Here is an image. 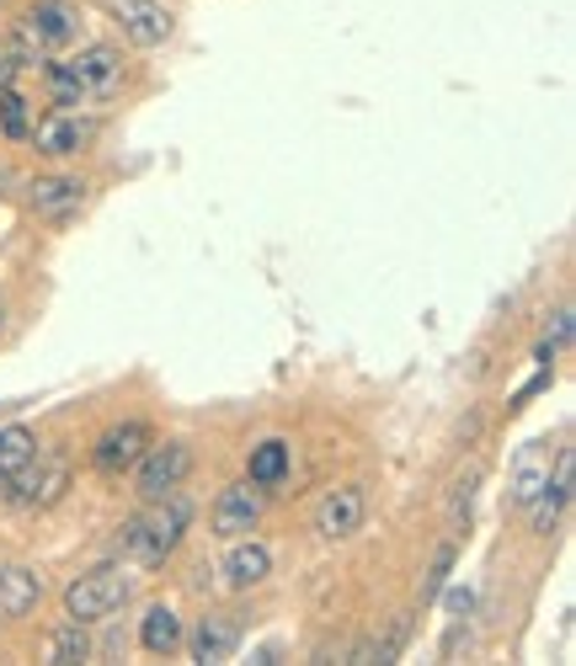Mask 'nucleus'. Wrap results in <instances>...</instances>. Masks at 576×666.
Listing matches in <instances>:
<instances>
[{
    "instance_id": "obj_1",
    "label": "nucleus",
    "mask_w": 576,
    "mask_h": 666,
    "mask_svg": "<svg viewBox=\"0 0 576 666\" xmlns=\"http://www.w3.org/2000/svg\"><path fill=\"white\" fill-rule=\"evenodd\" d=\"M48 91L59 107H81V102H113L124 91V54L113 43H91L76 59L48 65Z\"/></svg>"
},
{
    "instance_id": "obj_2",
    "label": "nucleus",
    "mask_w": 576,
    "mask_h": 666,
    "mask_svg": "<svg viewBox=\"0 0 576 666\" xmlns=\"http://www.w3.org/2000/svg\"><path fill=\"white\" fill-rule=\"evenodd\" d=\"M187 523H193V501L165 491V496L150 501V512H134L118 528V554H134L139 565H161L165 554L182 544Z\"/></svg>"
},
{
    "instance_id": "obj_3",
    "label": "nucleus",
    "mask_w": 576,
    "mask_h": 666,
    "mask_svg": "<svg viewBox=\"0 0 576 666\" xmlns=\"http://www.w3.org/2000/svg\"><path fill=\"white\" fill-rule=\"evenodd\" d=\"M5 501L11 506H22V512H38V506H54V501L70 491V458L54 454V448H33V454L22 458L5 480Z\"/></svg>"
},
{
    "instance_id": "obj_4",
    "label": "nucleus",
    "mask_w": 576,
    "mask_h": 666,
    "mask_svg": "<svg viewBox=\"0 0 576 666\" xmlns=\"http://www.w3.org/2000/svg\"><path fill=\"white\" fill-rule=\"evenodd\" d=\"M128 597H134V582H128L124 571L102 565V571H85V576H76V582L65 586V614L81 619V624H96V619L118 614Z\"/></svg>"
},
{
    "instance_id": "obj_5",
    "label": "nucleus",
    "mask_w": 576,
    "mask_h": 666,
    "mask_svg": "<svg viewBox=\"0 0 576 666\" xmlns=\"http://www.w3.org/2000/svg\"><path fill=\"white\" fill-rule=\"evenodd\" d=\"M187 469H193V448L187 443H150L139 454V464H134V491L145 501H155L165 491H176L187 480Z\"/></svg>"
},
{
    "instance_id": "obj_6",
    "label": "nucleus",
    "mask_w": 576,
    "mask_h": 666,
    "mask_svg": "<svg viewBox=\"0 0 576 666\" xmlns=\"http://www.w3.org/2000/svg\"><path fill=\"white\" fill-rule=\"evenodd\" d=\"M16 38H22L43 59L48 48H65V43L81 38V16H76V5H65V0H38V5L22 16Z\"/></svg>"
},
{
    "instance_id": "obj_7",
    "label": "nucleus",
    "mask_w": 576,
    "mask_h": 666,
    "mask_svg": "<svg viewBox=\"0 0 576 666\" xmlns=\"http://www.w3.org/2000/svg\"><path fill=\"white\" fill-rule=\"evenodd\" d=\"M102 11L124 27L128 43H139V48H161L171 38V27H176V16L165 11L161 0H102Z\"/></svg>"
},
{
    "instance_id": "obj_8",
    "label": "nucleus",
    "mask_w": 576,
    "mask_h": 666,
    "mask_svg": "<svg viewBox=\"0 0 576 666\" xmlns=\"http://www.w3.org/2000/svg\"><path fill=\"white\" fill-rule=\"evenodd\" d=\"M145 448H150V427H145V421H118V427H107V432L96 437L91 464H96V475H124V469L139 464Z\"/></svg>"
},
{
    "instance_id": "obj_9",
    "label": "nucleus",
    "mask_w": 576,
    "mask_h": 666,
    "mask_svg": "<svg viewBox=\"0 0 576 666\" xmlns=\"http://www.w3.org/2000/svg\"><path fill=\"white\" fill-rule=\"evenodd\" d=\"M33 139H38L43 155H54V161H65V155H81L91 150V139H96V118H81V113H48L38 128H33Z\"/></svg>"
},
{
    "instance_id": "obj_10",
    "label": "nucleus",
    "mask_w": 576,
    "mask_h": 666,
    "mask_svg": "<svg viewBox=\"0 0 576 666\" xmlns=\"http://www.w3.org/2000/svg\"><path fill=\"white\" fill-rule=\"evenodd\" d=\"M27 203H33L43 224H70L85 209V182H76V176H38Z\"/></svg>"
},
{
    "instance_id": "obj_11",
    "label": "nucleus",
    "mask_w": 576,
    "mask_h": 666,
    "mask_svg": "<svg viewBox=\"0 0 576 666\" xmlns=\"http://www.w3.org/2000/svg\"><path fill=\"white\" fill-rule=\"evenodd\" d=\"M256 523H262V491H256L251 480L219 491V501H214V534H219V539H241Z\"/></svg>"
},
{
    "instance_id": "obj_12",
    "label": "nucleus",
    "mask_w": 576,
    "mask_h": 666,
    "mask_svg": "<svg viewBox=\"0 0 576 666\" xmlns=\"http://www.w3.org/2000/svg\"><path fill=\"white\" fill-rule=\"evenodd\" d=\"M358 523H364V491L358 486H336L315 506V534L321 539H347V534H358Z\"/></svg>"
},
{
    "instance_id": "obj_13",
    "label": "nucleus",
    "mask_w": 576,
    "mask_h": 666,
    "mask_svg": "<svg viewBox=\"0 0 576 666\" xmlns=\"http://www.w3.org/2000/svg\"><path fill=\"white\" fill-rule=\"evenodd\" d=\"M43 597V576L27 565H0V619H22L33 614Z\"/></svg>"
},
{
    "instance_id": "obj_14",
    "label": "nucleus",
    "mask_w": 576,
    "mask_h": 666,
    "mask_svg": "<svg viewBox=\"0 0 576 666\" xmlns=\"http://www.w3.org/2000/svg\"><path fill=\"white\" fill-rule=\"evenodd\" d=\"M241 645V624L224 614H208L204 624L193 629V662H230Z\"/></svg>"
},
{
    "instance_id": "obj_15",
    "label": "nucleus",
    "mask_w": 576,
    "mask_h": 666,
    "mask_svg": "<svg viewBox=\"0 0 576 666\" xmlns=\"http://www.w3.org/2000/svg\"><path fill=\"white\" fill-rule=\"evenodd\" d=\"M267 571H273V554H267V544H235L230 554H224V586H235V592H246V586L267 582Z\"/></svg>"
},
{
    "instance_id": "obj_16",
    "label": "nucleus",
    "mask_w": 576,
    "mask_h": 666,
    "mask_svg": "<svg viewBox=\"0 0 576 666\" xmlns=\"http://www.w3.org/2000/svg\"><path fill=\"white\" fill-rule=\"evenodd\" d=\"M139 645L150 651V656H171L176 645H182V619H176V608H150L145 614V624H139Z\"/></svg>"
},
{
    "instance_id": "obj_17",
    "label": "nucleus",
    "mask_w": 576,
    "mask_h": 666,
    "mask_svg": "<svg viewBox=\"0 0 576 666\" xmlns=\"http://www.w3.org/2000/svg\"><path fill=\"white\" fill-rule=\"evenodd\" d=\"M246 475L251 486H278L288 475V443L284 437H267V443H256L246 458Z\"/></svg>"
},
{
    "instance_id": "obj_18",
    "label": "nucleus",
    "mask_w": 576,
    "mask_h": 666,
    "mask_svg": "<svg viewBox=\"0 0 576 666\" xmlns=\"http://www.w3.org/2000/svg\"><path fill=\"white\" fill-rule=\"evenodd\" d=\"M406 640H412V619L395 614L384 634H373V640H364V645L353 651V662H395V656L406 651Z\"/></svg>"
},
{
    "instance_id": "obj_19",
    "label": "nucleus",
    "mask_w": 576,
    "mask_h": 666,
    "mask_svg": "<svg viewBox=\"0 0 576 666\" xmlns=\"http://www.w3.org/2000/svg\"><path fill=\"white\" fill-rule=\"evenodd\" d=\"M85 656H91V640H85L81 619H70V624H59L54 634H48V662H54V666L85 662Z\"/></svg>"
},
{
    "instance_id": "obj_20",
    "label": "nucleus",
    "mask_w": 576,
    "mask_h": 666,
    "mask_svg": "<svg viewBox=\"0 0 576 666\" xmlns=\"http://www.w3.org/2000/svg\"><path fill=\"white\" fill-rule=\"evenodd\" d=\"M0 133L5 139H27L33 133V102L22 96V91H0Z\"/></svg>"
},
{
    "instance_id": "obj_21",
    "label": "nucleus",
    "mask_w": 576,
    "mask_h": 666,
    "mask_svg": "<svg viewBox=\"0 0 576 666\" xmlns=\"http://www.w3.org/2000/svg\"><path fill=\"white\" fill-rule=\"evenodd\" d=\"M33 448H38V437H33L27 427H0V480H5L22 458L33 454Z\"/></svg>"
},
{
    "instance_id": "obj_22",
    "label": "nucleus",
    "mask_w": 576,
    "mask_h": 666,
    "mask_svg": "<svg viewBox=\"0 0 576 666\" xmlns=\"http://www.w3.org/2000/svg\"><path fill=\"white\" fill-rule=\"evenodd\" d=\"M544 480H550V469L539 464V448H529V454L518 458V475H512V501H523V506H529V501L539 496V486H544Z\"/></svg>"
},
{
    "instance_id": "obj_23",
    "label": "nucleus",
    "mask_w": 576,
    "mask_h": 666,
    "mask_svg": "<svg viewBox=\"0 0 576 666\" xmlns=\"http://www.w3.org/2000/svg\"><path fill=\"white\" fill-rule=\"evenodd\" d=\"M449 571H453V539H443L433 549V565H427V582H422V597H438L449 586Z\"/></svg>"
},
{
    "instance_id": "obj_24",
    "label": "nucleus",
    "mask_w": 576,
    "mask_h": 666,
    "mask_svg": "<svg viewBox=\"0 0 576 666\" xmlns=\"http://www.w3.org/2000/svg\"><path fill=\"white\" fill-rule=\"evenodd\" d=\"M475 486H481V464H470L459 480H453V496H449V523L470 517V501H475Z\"/></svg>"
},
{
    "instance_id": "obj_25",
    "label": "nucleus",
    "mask_w": 576,
    "mask_h": 666,
    "mask_svg": "<svg viewBox=\"0 0 576 666\" xmlns=\"http://www.w3.org/2000/svg\"><path fill=\"white\" fill-rule=\"evenodd\" d=\"M566 341H572V309H561V315H555V331L534 347V363H555V352H561Z\"/></svg>"
},
{
    "instance_id": "obj_26",
    "label": "nucleus",
    "mask_w": 576,
    "mask_h": 666,
    "mask_svg": "<svg viewBox=\"0 0 576 666\" xmlns=\"http://www.w3.org/2000/svg\"><path fill=\"white\" fill-rule=\"evenodd\" d=\"M443 608H449L453 619H470V608H475V592H470V586H449V592H443Z\"/></svg>"
},
{
    "instance_id": "obj_27",
    "label": "nucleus",
    "mask_w": 576,
    "mask_h": 666,
    "mask_svg": "<svg viewBox=\"0 0 576 666\" xmlns=\"http://www.w3.org/2000/svg\"><path fill=\"white\" fill-rule=\"evenodd\" d=\"M11 75H16V65H11V54H5V48H0V91H5V85H11Z\"/></svg>"
},
{
    "instance_id": "obj_28",
    "label": "nucleus",
    "mask_w": 576,
    "mask_h": 666,
    "mask_svg": "<svg viewBox=\"0 0 576 666\" xmlns=\"http://www.w3.org/2000/svg\"><path fill=\"white\" fill-rule=\"evenodd\" d=\"M0 11H5V0H0Z\"/></svg>"
},
{
    "instance_id": "obj_29",
    "label": "nucleus",
    "mask_w": 576,
    "mask_h": 666,
    "mask_svg": "<svg viewBox=\"0 0 576 666\" xmlns=\"http://www.w3.org/2000/svg\"><path fill=\"white\" fill-rule=\"evenodd\" d=\"M0 320H5V309H0Z\"/></svg>"
}]
</instances>
